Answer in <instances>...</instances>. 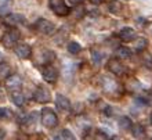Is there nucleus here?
<instances>
[{"mask_svg": "<svg viewBox=\"0 0 152 140\" xmlns=\"http://www.w3.org/2000/svg\"><path fill=\"white\" fill-rule=\"evenodd\" d=\"M42 122L48 129L56 128L57 125H58V116L50 108H43V111H42Z\"/></svg>", "mask_w": 152, "mask_h": 140, "instance_id": "1", "label": "nucleus"}, {"mask_svg": "<svg viewBox=\"0 0 152 140\" xmlns=\"http://www.w3.org/2000/svg\"><path fill=\"white\" fill-rule=\"evenodd\" d=\"M48 6H50V8L56 13L57 15H60V17H65L71 13V10L65 4L64 0H48Z\"/></svg>", "mask_w": 152, "mask_h": 140, "instance_id": "2", "label": "nucleus"}, {"mask_svg": "<svg viewBox=\"0 0 152 140\" xmlns=\"http://www.w3.org/2000/svg\"><path fill=\"white\" fill-rule=\"evenodd\" d=\"M35 28L42 35H51V33L56 32V25L50 22L48 20H44V18L37 20V22L35 24Z\"/></svg>", "mask_w": 152, "mask_h": 140, "instance_id": "3", "label": "nucleus"}, {"mask_svg": "<svg viewBox=\"0 0 152 140\" xmlns=\"http://www.w3.org/2000/svg\"><path fill=\"white\" fill-rule=\"evenodd\" d=\"M33 97H35V100H36L37 103L44 104V103H48V101H50L51 94H50V90H48L47 88H44V86H39V88L35 90V93H33Z\"/></svg>", "mask_w": 152, "mask_h": 140, "instance_id": "4", "label": "nucleus"}, {"mask_svg": "<svg viewBox=\"0 0 152 140\" xmlns=\"http://www.w3.org/2000/svg\"><path fill=\"white\" fill-rule=\"evenodd\" d=\"M3 44L4 46H7V47H11V46H14V44L20 40V32L17 31V29H10V31H7V32L4 33L3 36Z\"/></svg>", "mask_w": 152, "mask_h": 140, "instance_id": "5", "label": "nucleus"}, {"mask_svg": "<svg viewBox=\"0 0 152 140\" xmlns=\"http://www.w3.org/2000/svg\"><path fill=\"white\" fill-rule=\"evenodd\" d=\"M108 69L112 72L113 75H123L124 74V67L123 64L120 63L119 60H116V58H112V60L108 61Z\"/></svg>", "mask_w": 152, "mask_h": 140, "instance_id": "6", "label": "nucleus"}, {"mask_svg": "<svg viewBox=\"0 0 152 140\" xmlns=\"http://www.w3.org/2000/svg\"><path fill=\"white\" fill-rule=\"evenodd\" d=\"M57 78H58V71H57L53 65H47V67H44L43 69V79L46 80V82H50V83H53V82H56Z\"/></svg>", "mask_w": 152, "mask_h": 140, "instance_id": "7", "label": "nucleus"}, {"mask_svg": "<svg viewBox=\"0 0 152 140\" xmlns=\"http://www.w3.org/2000/svg\"><path fill=\"white\" fill-rule=\"evenodd\" d=\"M22 85V78H21L18 74H10L7 79H6V86H7L10 90H15Z\"/></svg>", "mask_w": 152, "mask_h": 140, "instance_id": "8", "label": "nucleus"}, {"mask_svg": "<svg viewBox=\"0 0 152 140\" xmlns=\"http://www.w3.org/2000/svg\"><path fill=\"white\" fill-rule=\"evenodd\" d=\"M15 54L20 57V58H22V60H26V58H29L31 54H32V49H31V46H28V44L21 43L15 47Z\"/></svg>", "mask_w": 152, "mask_h": 140, "instance_id": "9", "label": "nucleus"}, {"mask_svg": "<svg viewBox=\"0 0 152 140\" xmlns=\"http://www.w3.org/2000/svg\"><path fill=\"white\" fill-rule=\"evenodd\" d=\"M56 105H57V108H60V110H62V111H68V110H71V101H69L65 96H62V94H57Z\"/></svg>", "mask_w": 152, "mask_h": 140, "instance_id": "10", "label": "nucleus"}, {"mask_svg": "<svg viewBox=\"0 0 152 140\" xmlns=\"http://www.w3.org/2000/svg\"><path fill=\"white\" fill-rule=\"evenodd\" d=\"M22 21H24V17L20 15V14H7L4 22L7 25H10V27H15V25L21 24Z\"/></svg>", "mask_w": 152, "mask_h": 140, "instance_id": "11", "label": "nucleus"}, {"mask_svg": "<svg viewBox=\"0 0 152 140\" xmlns=\"http://www.w3.org/2000/svg\"><path fill=\"white\" fill-rule=\"evenodd\" d=\"M119 36L123 42H130V40H133L136 38V31L133 28H123L119 32Z\"/></svg>", "mask_w": 152, "mask_h": 140, "instance_id": "12", "label": "nucleus"}, {"mask_svg": "<svg viewBox=\"0 0 152 140\" xmlns=\"http://www.w3.org/2000/svg\"><path fill=\"white\" fill-rule=\"evenodd\" d=\"M11 100L14 101V104L18 105V107H22V105L25 104V96L24 93L18 92V90H14V92L11 93Z\"/></svg>", "mask_w": 152, "mask_h": 140, "instance_id": "13", "label": "nucleus"}, {"mask_svg": "<svg viewBox=\"0 0 152 140\" xmlns=\"http://www.w3.org/2000/svg\"><path fill=\"white\" fill-rule=\"evenodd\" d=\"M116 57H119V58H122V60H124V58H130L132 57V50L129 47H126V46H120V47L116 49Z\"/></svg>", "mask_w": 152, "mask_h": 140, "instance_id": "14", "label": "nucleus"}, {"mask_svg": "<svg viewBox=\"0 0 152 140\" xmlns=\"http://www.w3.org/2000/svg\"><path fill=\"white\" fill-rule=\"evenodd\" d=\"M11 74V68L7 64L0 63V80H6Z\"/></svg>", "mask_w": 152, "mask_h": 140, "instance_id": "15", "label": "nucleus"}, {"mask_svg": "<svg viewBox=\"0 0 152 140\" xmlns=\"http://www.w3.org/2000/svg\"><path fill=\"white\" fill-rule=\"evenodd\" d=\"M133 124H132V119L129 118V116H122L119 119V128L123 129V130H129V129H132Z\"/></svg>", "mask_w": 152, "mask_h": 140, "instance_id": "16", "label": "nucleus"}, {"mask_svg": "<svg viewBox=\"0 0 152 140\" xmlns=\"http://www.w3.org/2000/svg\"><path fill=\"white\" fill-rule=\"evenodd\" d=\"M132 132H133V136L136 137V139H141V137H144L145 132H144V128L141 126V125H133L132 126Z\"/></svg>", "mask_w": 152, "mask_h": 140, "instance_id": "17", "label": "nucleus"}, {"mask_svg": "<svg viewBox=\"0 0 152 140\" xmlns=\"http://www.w3.org/2000/svg\"><path fill=\"white\" fill-rule=\"evenodd\" d=\"M80 50H82V46H80L77 42H69L68 52L71 53V54H77V53H80Z\"/></svg>", "mask_w": 152, "mask_h": 140, "instance_id": "18", "label": "nucleus"}, {"mask_svg": "<svg viewBox=\"0 0 152 140\" xmlns=\"http://www.w3.org/2000/svg\"><path fill=\"white\" fill-rule=\"evenodd\" d=\"M12 116V112L7 107H0V119H8Z\"/></svg>", "mask_w": 152, "mask_h": 140, "instance_id": "19", "label": "nucleus"}, {"mask_svg": "<svg viewBox=\"0 0 152 140\" xmlns=\"http://www.w3.org/2000/svg\"><path fill=\"white\" fill-rule=\"evenodd\" d=\"M147 44H148V42H147V39H138L136 43V49L138 50V52H142L145 47H147Z\"/></svg>", "mask_w": 152, "mask_h": 140, "instance_id": "20", "label": "nucleus"}, {"mask_svg": "<svg viewBox=\"0 0 152 140\" xmlns=\"http://www.w3.org/2000/svg\"><path fill=\"white\" fill-rule=\"evenodd\" d=\"M62 137H64V140H76L75 135H73L69 129H64V130H62Z\"/></svg>", "mask_w": 152, "mask_h": 140, "instance_id": "21", "label": "nucleus"}, {"mask_svg": "<svg viewBox=\"0 0 152 140\" xmlns=\"http://www.w3.org/2000/svg\"><path fill=\"white\" fill-rule=\"evenodd\" d=\"M91 58H93V63L96 65H98L101 63V60H102V56H101L98 52H93L91 53Z\"/></svg>", "mask_w": 152, "mask_h": 140, "instance_id": "22", "label": "nucleus"}, {"mask_svg": "<svg viewBox=\"0 0 152 140\" xmlns=\"http://www.w3.org/2000/svg\"><path fill=\"white\" fill-rule=\"evenodd\" d=\"M94 140H108L107 135L104 132H101V130H97L96 135H94Z\"/></svg>", "mask_w": 152, "mask_h": 140, "instance_id": "23", "label": "nucleus"}, {"mask_svg": "<svg viewBox=\"0 0 152 140\" xmlns=\"http://www.w3.org/2000/svg\"><path fill=\"white\" fill-rule=\"evenodd\" d=\"M119 7H120V4L118 3V1H113L112 4H109V10H111V11H113V13L119 11Z\"/></svg>", "mask_w": 152, "mask_h": 140, "instance_id": "24", "label": "nucleus"}, {"mask_svg": "<svg viewBox=\"0 0 152 140\" xmlns=\"http://www.w3.org/2000/svg\"><path fill=\"white\" fill-rule=\"evenodd\" d=\"M4 136H6V132H4L3 129H0V140H3Z\"/></svg>", "mask_w": 152, "mask_h": 140, "instance_id": "25", "label": "nucleus"}, {"mask_svg": "<svg viewBox=\"0 0 152 140\" xmlns=\"http://www.w3.org/2000/svg\"><path fill=\"white\" fill-rule=\"evenodd\" d=\"M69 1H71L72 4H80L82 1H83V0H69Z\"/></svg>", "mask_w": 152, "mask_h": 140, "instance_id": "26", "label": "nucleus"}, {"mask_svg": "<svg viewBox=\"0 0 152 140\" xmlns=\"http://www.w3.org/2000/svg\"><path fill=\"white\" fill-rule=\"evenodd\" d=\"M90 1H91V3H94V4H101L104 0H90Z\"/></svg>", "mask_w": 152, "mask_h": 140, "instance_id": "27", "label": "nucleus"}, {"mask_svg": "<svg viewBox=\"0 0 152 140\" xmlns=\"http://www.w3.org/2000/svg\"><path fill=\"white\" fill-rule=\"evenodd\" d=\"M53 140H61V137H60V136H56V137H54V139H53Z\"/></svg>", "mask_w": 152, "mask_h": 140, "instance_id": "28", "label": "nucleus"}, {"mask_svg": "<svg viewBox=\"0 0 152 140\" xmlns=\"http://www.w3.org/2000/svg\"><path fill=\"white\" fill-rule=\"evenodd\" d=\"M1 60H3V56H1V53H0V63H1Z\"/></svg>", "mask_w": 152, "mask_h": 140, "instance_id": "29", "label": "nucleus"}, {"mask_svg": "<svg viewBox=\"0 0 152 140\" xmlns=\"http://www.w3.org/2000/svg\"><path fill=\"white\" fill-rule=\"evenodd\" d=\"M112 140H119V139H118V137H113V139Z\"/></svg>", "mask_w": 152, "mask_h": 140, "instance_id": "30", "label": "nucleus"}, {"mask_svg": "<svg viewBox=\"0 0 152 140\" xmlns=\"http://www.w3.org/2000/svg\"><path fill=\"white\" fill-rule=\"evenodd\" d=\"M151 140H152V139H151Z\"/></svg>", "mask_w": 152, "mask_h": 140, "instance_id": "31", "label": "nucleus"}]
</instances>
